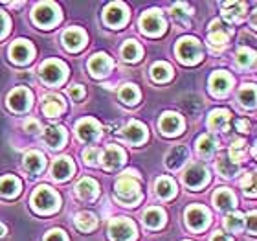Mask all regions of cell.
<instances>
[{
	"mask_svg": "<svg viewBox=\"0 0 257 241\" xmlns=\"http://www.w3.org/2000/svg\"><path fill=\"white\" fill-rule=\"evenodd\" d=\"M244 225H248V232H250V234H255V212H252V214L244 219Z\"/></svg>",
	"mask_w": 257,
	"mask_h": 241,
	"instance_id": "cell-49",
	"label": "cell"
},
{
	"mask_svg": "<svg viewBox=\"0 0 257 241\" xmlns=\"http://www.w3.org/2000/svg\"><path fill=\"white\" fill-rule=\"evenodd\" d=\"M209 175L208 170L202 166V164H191L188 168V172L184 173V182L188 184L189 188L197 190V188H202L204 184H208Z\"/></svg>",
	"mask_w": 257,
	"mask_h": 241,
	"instance_id": "cell-10",
	"label": "cell"
},
{
	"mask_svg": "<svg viewBox=\"0 0 257 241\" xmlns=\"http://www.w3.org/2000/svg\"><path fill=\"white\" fill-rule=\"evenodd\" d=\"M188 6L186 4H175L171 8V13H173V17L177 19L178 22H182V24H189V21H188Z\"/></svg>",
	"mask_w": 257,
	"mask_h": 241,
	"instance_id": "cell-43",
	"label": "cell"
},
{
	"mask_svg": "<svg viewBox=\"0 0 257 241\" xmlns=\"http://www.w3.org/2000/svg\"><path fill=\"white\" fill-rule=\"evenodd\" d=\"M226 230L230 232H241L244 228V215L239 214V212H233V214H228L224 219Z\"/></svg>",
	"mask_w": 257,
	"mask_h": 241,
	"instance_id": "cell-38",
	"label": "cell"
},
{
	"mask_svg": "<svg viewBox=\"0 0 257 241\" xmlns=\"http://www.w3.org/2000/svg\"><path fill=\"white\" fill-rule=\"evenodd\" d=\"M241 186L244 188V193L248 192V195L253 197L255 195V173H248L246 177L241 181Z\"/></svg>",
	"mask_w": 257,
	"mask_h": 241,
	"instance_id": "cell-45",
	"label": "cell"
},
{
	"mask_svg": "<svg viewBox=\"0 0 257 241\" xmlns=\"http://www.w3.org/2000/svg\"><path fill=\"white\" fill-rule=\"evenodd\" d=\"M121 55H123L125 61L134 63V61H138L142 57V48H140V44L136 41H127L123 44V48H121Z\"/></svg>",
	"mask_w": 257,
	"mask_h": 241,
	"instance_id": "cell-37",
	"label": "cell"
},
{
	"mask_svg": "<svg viewBox=\"0 0 257 241\" xmlns=\"http://www.w3.org/2000/svg\"><path fill=\"white\" fill-rule=\"evenodd\" d=\"M21 193V181L17 177H13V175H8V177H4L2 181H0V195L2 197H17Z\"/></svg>",
	"mask_w": 257,
	"mask_h": 241,
	"instance_id": "cell-27",
	"label": "cell"
},
{
	"mask_svg": "<svg viewBox=\"0 0 257 241\" xmlns=\"http://www.w3.org/2000/svg\"><path fill=\"white\" fill-rule=\"evenodd\" d=\"M121 138L133 145L142 144V142H145V138H147V127H145L144 123L136 122V120H134V122H128L127 125L121 129Z\"/></svg>",
	"mask_w": 257,
	"mask_h": 241,
	"instance_id": "cell-11",
	"label": "cell"
},
{
	"mask_svg": "<svg viewBox=\"0 0 257 241\" xmlns=\"http://www.w3.org/2000/svg\"><path fill=\"white\" fill-rule=\"evenodd\" d=\"M253 57H255V54H253L252 50L241 48L237 52V64H239L241 68H246V66L253 64Z\"/></svg>",
	"mask_w": 257,
	"mask_h": 241,
	"instance_id": "cell-42",
	"label": "cell"
},
{
	"mask_svg": "<svg viewBox=\"0 0 257 241\" xmlns=\"http://www.w3.org/2000/svg\"><path fill=\"white\" fill-rule=\"evenodd\" d=\"M182 118L175 113H164L160 118V131L166 136H177L182 131Z\"/></svg>",
	"mask_w": 257,
	"mask_h": 241,
	"instance_id": "cell-15",
	"label": "cell"
},
{
	"mask_svg": "<svg viewBox=\"0 0 257 241\" xmlns=\"http://www.w3.org/2000/svg\"><path fill=\"white\" fill-rule=\"evenodd\" d=\"M144 223H145V226H149V228H160V226H164V223H166V212L162 208H158V206L149 208L144 215Z\"/></svg>",
	"mask_w": 257,
	"mask_h": 241,
	"instance_id": "cell-29",
	"label": "cell"
},
{
	"mask_svg": "<svg viewBox=\"0 0 257 241\" xmlns=\"http://www.w3.org/2000/svg\"><path fill=\"white\" fill-rule=\"evenodd\" d=\"M188 147L186 145H177V147H173L166 156V166L169 170H178V168H182L188 160Z\"/></svg>",
	"mask_w": 257,
	"mask_h": 241,
	"instance_id": "cell-23",
	"label": "cell"
},
{
	"mask_svg": "<svg viewBox=\"0 0 257 241\" xmlns=\"http://www.w3.org/2000/svg\"><path fill=\"white\" fill-rule=\"evenodd\" d=\"M75 133H77V138H79L81 142L90 144V142L99 138L101 127H99V123H97L96 120L85 118V120H79V122H77V125H75Z\"/></svg>",
	"mask_w": 257,
	"mask_h": 241,
	"instance_id": "cell-9",
	"label": "cell"
},
{
	"mask_svg": "<svg viewBox=\"0 0 257 241\" xmlns=\"http://www.w3.org/2000/svg\"><path fill=\"white\" fill-rule=\"evenodd\" d=\"M68 94H70V98H72V100L79 102L81 98L85 96V89H83L81 85H74V87H70V89H68Z\"/></svg>",
	"mask_w": 257,
	"mask_h": 241,
	"instance_id": "cell-47",
	"label": "cell"
},
{
	"mask_svg": "<svg viewBox=\"0 0 257 241\" xmlns=\"http://www.w3.org/2000/svg\"><path fill=\"white\" fill-rule=\"evenodd\" d=\"M228 123H230V111H226V109H215V111L209 113L208 127L211 131H226Z\"/></svg>",
	"mask_w": 257,
	"mask_h": 241,
	"instance_id": "cell-25",
	"label": "cell"
},
{
	"mask_svg": "<svg viewBox=\"0 0 257 241\" xmlns=\"http://www.w3.org/2000/svg\"><path fill=\"white\" fill-rule=\"evenodd\" d=\"M103 19L108 26H123L127 22V8H125L121 2H112L105 8V13H103Z\"/></svg>",
	"mask_w": 257,
	"mask_h": 241,
	"instance_id": "cell-12",
	"label": "cell"
},
{
	"mask_svg": "<svg viewBox=\"0 0 257 241\" xmlns=\"http://www.w3.org/2000/svg\"><path fill=\"white\" fill-rule=\"evenodd\" d=\"M186 223L193 230H204L209 225V212L200 204H193L186 210Z\"/></svg>",
	"mask_w": 257,
	"mask_h": 241,
	"instance_id": "cell-8",
	"label": "cell"
},
{
	"mask_svg": "<svg viewBox=\"0 0 257 241\" xmlns=\"http://www.w3.org/2000/svg\"><path fill=\"white\" fill-rule=\"evenodd\" d=\"M61 21L59 8L54 2H41L33 10V22L41 28H52Z\"/></svg>",
	"mask_w": 257,
	"mask_h": 241,
	"instance_id": "cell-4",
	"label": "cell"
},
{
	"mask_svg": "<svg viewBox=\"0 0 257 241\" xmlns=\"http://www.w3.org/2000/svg\"><path fill=\"white\" fill-rule=\"evenodd\" d=\"M66 64L59 59H52L46 61V63L41 66V77H43L46 83L50 85H59L63 83L64 77H66Z\"/></svg>",
	"mask_w": 257,
	"mask_h": 241,
	"instance_id": "cell-7",
	"label": "cell"
},
{
	"mask_svg": "<svg viewBox=\"0 0 257 241\" xmlns=\"http://www.w3.org/2000/svg\"><path fill=\"white\" fill-rule=\"evenodd\" d=\"M211 241H231V239L226 236L224 232H215L213 237H211Z\"/></svg>",
	"mask_w": 257,
	"mask_h": 241,
	"instance_id": "cell-51",
	"label": "cell"
},
{
	"mask_svg": "<svg viewBox=\"0 0 257 241\" xmlns=\"http://www.w3.org/2000/svg\"><path fill=\"white\" fill-rule=\"evenodd\" d=\"M217 172H219L222 177L230 179L239 172V164H235L233 160H230L228 156H220L219 160H217Z\"/></svg>",
	"mask_w": 257,
	"mask_h": 241,
	"instance_id": "cell-35",
	"label": "cell"
},
{
	"mask_svg": "<svg viewBox=\"0 0 257 241\" xmlns=\"http://www.w3.org/2000/svg\"><path fill=\"white\" fill-rule=\"evenodd\" d=\"M10 55L17 64H26V63H30L33 57V46L28 43V41H17V43L11 46Z\"/></svg>",
	"mask_w": 257,
	"mask_h": 241,
	"instance_id": "cell-18",
	"label": "cell"
},
{
	"mask_svg": "<svg viewBox=\"0 0 257 241\" xmlns=\"http://www.w3.org/2000/svg\"><path fill=\"white\" fill-rule=\"evenodd\" d=\"M74 172H75V166L74 162H72V158H68V156L57 158L54 162V166H52V175H54L55 181H66V179H70L74 175Z\"/></svg>",
	"mask_w": 257,
	"mask_h": 241,
	"instance_id": "cell-20",
	"label": "cell"
},
{
	"mask_svg": "<svg viewBox=\"0 0 257 241\" xmlns=\"http://www.w3.org/2000/svg\"><path fill=\"white\" fill-rule=\"evenodd\" d=\"M213 203L217 204L220 210H231L235 206V195H233L228 188H222V190H217V192H215Z\"/></svg>",
	"mask_w": 257,
	"mask_h": 241,
	"instance_id": "cell-32",
	"label": "cell"
},
{
	"mask_svg": "<svg viewBox=\"0 0 257 241\" xmlns=\"http://www.w3.org/2000/svg\"><path fill=\"white\" fill-rule=\"evenodd\" d=\"M43 140L50 145V147H54V149H59V147H63L64 142H66V133H64L63 127H55V125H50V127H46V131H44Z\"/></svg>",
	"mask_w": 257,
	"mask_h": 241,
	"instance_id": "cell-26",
	"label": "cell"
},
{
	"mask_svg": "<svg viewBox=\"0 0 257 241\" xmlns=\"http://www.w3.org/2000/svg\"><path fill=\"white\" fill-rule=\"evenodd\" d=\"M8 30H10V22H8V17H6L2 11H0V39L6 37Z\"/></svg>",
	"mask_w": 257,
	"mask_h": 241,
	"instance_id": "cell-48",
	"label": "cell"
},
{
	"mask_svg": "<svg viewBox=\"0 0 257 241\" xmlns=\"http://www.w3.org/2000/svg\"><path fill=\"white\" fill-rule=\"evenodd\" d=\"M175 193H177V184L175 181L169 177H160L156 181V195L160 199H171L175 197Z\"/></svg>",
	"mask_w": 257,
	"mask_h": 241,
	"instance_id": "cell-30",
	"label": "cell"
},
{
	"mask_svg": "<svg viewBox=\"0 0 257 241\" xmlns=\"http://www.w3.org/2000/svg\"><path fill=\"white\" fill-rule=\"evenodd\" d=\"M101 160H103V166L107 168V170H118L125 162V153L118 145H108L107 149H105V153L101 155Z\"/></svg>",
	"mask_w": 257,
	"mask_h": 241,
	"instance_id": "cell-19",
	"label": "cell"
},
{
	"mask_svg": "<svg viewBox=\"0 0 257 241\" xmlns=\"http://www.w3.org/2000/svg\"><path fill=\"white\" fill-rule=\"evenodd\" d=\"M119 100H121L125 105H134V103L140 100V91L134 85L121 87V91H119Z\"/></svg>",
	"mask_w": 257,
	"mask_h": 241,
	"instance_id": "cell-40",
	"label": "cell"
},
{
	"mask_svg": "<svg viewBox=\"0 0 257 241\" xmlns=\"http://www.w3.org/2000/svg\"><path fill=\"white\" fill-rule=\"evenodd\" d=\"M108 236L112 241H133L136 237V226L131 219L119 217V219L110 221Z\"/></svg>",
	"mask_w": 257,
	"mask_h": 241,
	"instance_id": "cell-5",
	"label": "cell"
},
{
	"mask_svg": "<svg viewBox=\"0 0 257 241\" xmlns=\"http://www.w3.org/2000/svg\"><path fill=\"white\" fill-rule=\"evenodd\" d=\"M244 151H246V144H244V140H235L233 144L230 145V160H233L235 164L244 158Z\"/></svg>",
	"mask_w": 257,
	"mask_h": 241,
	"instance_id": "cell-41",
	"label": "cell"
},
{
	"mask_svg": "<svg viewBox=\"0 0 257 241\" xmlns=\"http://www.w3.org/2000/svg\"><path fill=\"white\" fill-rule=\"evenodd\" d=\"M231 83H233V79H231L230 74H226V72H215L209 77V91H211L213 96H224L226 92L230 91Z\"/></svg>",
	"mask_w": 257,
	"mask_h": 241,
	"instance_id": "cell-16",
	"label": "cell"
},
{
	"mask_svg": "<svg viewBox=\"0 0 257 241\" xmlns=\"http://www.w3.org/2000/svg\"><path fill=\"white\" fill-rule=\"evenodd\" d=\"M43 168H44L43 153H39V151H30V153L24 156V170H26L28 173L35 175V173L43 172Z\"/></svg>",
	"mask_w": 257,
	"mask_h": 241,
	"instance_id": "cell-28",
	"label": "cell"
},
{
	"mask_svg": "<svg viewBox=\"0 0 257 241\" xmlns=\"http://www.w3.org/2000/svg\"><path fill=\"white\" fill-rule=\"evenodd\" d=\"M32 206L39 214H52L59 208V195L50 186H39L32 195Z\"/></svg>",
	"mask_w": 257,
	"mask_h": 241,
	"instance_id": "cell-2",
	"label": "cell"
},
{
	"mask_svg": "<svg viewBox=\"0 0 257 241\" xmlns=\"http://www.w3.org/2000/svg\"><path fill=\"white\" fill-rule=\"evenodd\" d=\"M208 39H209V43H211V46H219V48H222V46H226L228 39H230V30H226L224 24H222L219 30L209 32Z\"/></svg>",
	"mask_w": 257,
	"mask_h": 241,
	"instance_id": "cell-36",
	"label": "cell"
},
{
	"mask_svg": "<svg viewBox=\"0 0 257 241\" xmlns=\"http://www.w3.org/2000/svg\"><path fill=\"white\" fill-rule=\"evenodd\" d=\"M97 192H99V186H97V182L94 179H81L77 182V186H75V193H77V197L83 199V201H92V199L97 197Z\"/></svg>",
	"mask_w": 257,
	"mask_h": 241,
	"instance_id": "cell-22",
	"label": "cell"
},
{
	"mask_svg": "<svg viewBox=\"0 0 257 241\" xmlns=\"http://www.w3.org/2000/svg\"><path fill=\"white\" fill-rule=\"evenodd\" d=\"M177 57L184 64H197L202 59V46L195 37H182L177 44Z\"/></svg>",
	"mask_w": 257,
	"mask_h": 241,
	"instance_id": "cell-3",
	"label": "cell"
},
{
	"mask_svg": "<svg viewBox=\"0 0 257 241\" xmlns=\"http://www.w3.org/2000/svg\"><path fill=\"white\" fill-rule=\"evenodd\" d=\"M237 129H239V131H241V133H246L248 131V127H250V125H248V122L246 120H237Z\"/></svg>",
	"mask_w": 257,
	"mask_h": 241,
	"instance_id": "cell-52",
	"label": "cell"
},
{
	"mask_svg": "<svg viewBox=\"0 0 257 241\" xmlns=\"http://www.w3.org/2000/svg\"><path fill=\"white\" fill-rule=\"evenodd\" d=\"M66 111V103L61 96L57 94H48L44 96L43 100V113L48 116V118H55V116H61V114Z\"/></svg>",
	"mask_w": 257,
	"mask_h": 241,
	"instance_id": "cell-17",
	"label": "cell"
},
{
	"mask_svg": "<svg viewBox=\"0 0 257 241\" xmlns=\"http://www.w3.org/2000/svg\"><path fill=\"white\" fill-rule=\"evenodd\" d=\"M44 241H68L66 239V234H64L63 230H50L48 234H46V237H44Z\"/></svg>",
	"mask_w": 257,
	"mask_h": 241,
	"instance_id": "cell-46",
	"label": "cell"
},
{
	"mask_svg": "<svg viewBox=\"0 0 257 241\" xmlns=\"http://www.w3.org/2000/svg\"><path fill=\"white\" fill-rule=\"evenodd\" d=\"M8 105H10L15 113H24L32 107V92L21 87V89H15L11 92L10 98H8Z\"/></svg>",
	"mask_w": 257,
	"mask_h": 241,
	"instance_id": "cell-13",
	"label": "cell"
},
{
	"mask_svg": "<svg viewBox=\"0 0 257 241\" xmlns=\"http://www.w3.org/2000/svg\"><path fill=\"white\" fill-rule=\"evenodd\" d=\"M24 129H26L28 133H37V131H39V122H37V120H33V118L26 120V123H24Z\"/></svg>",
	"mask_w": 257,
	"mask_h": 241,
	"instance_id": "cell-50",
	"label": "cell"
},
{
	"mask_svg": "<svg viewBox=\"0 0 257 241\" xmlns=\"http://www.w3.org/2000/svg\"><path fill=\"white\" fill-rule=\"evenodd\" d=\"M239 102L241 105L248 109H253L255 107V87L253 85H244L239 92Z\"/></svg>",
	"mask_w": 257,
	"mask_h": 241,
	"instance_id": "cell-39",
	"label": "cell"
},
{
	"mask_svg": "<svg viewBox=\"0 0 257 241\" xmlns=\"http://www.w3.org/2000/svg\"><path fill=\"white\" fill-rule=\"evenodd\" d=\"M83 158L88 166H96L97 160L101 158V151L97 149V147H86L85 153H83Z\"/></svg>",
	"mask_w": 257,
	"mask_h": 241,
	"instance_id": "cell-44",
	"label": "cell"
},
{
	"mask_svg": "<svg viewBox=\"0 0 257 241\" xmlns=\"http://www.w3.org/2000/svg\"><path fill=\"white\" fill-rule=\"evenodd\" d=\"M112 66V61L107 54H96L88 61V70L94 77H103V75L108 74V70Z\"/></svg>",
	"mask_w": 257,
	"mask_h": 241,
	"instance_id": "cell-21",
	"label": "cell"
},
{
	"mask_svg": "<svg viewBox=\"0 0 257 241\" xmlns=\"http://www.w3.org/2000/svg\"><path fill=\"white\" fill-rule=\"evenodd\" d=\"M6 236V226L0 223V237H4Z\"/></svg>",
	"mask_w": 257,
	"mask_h": 241,
	"instance_id": "cell-53",
	"label": "cell"
},
{
	"mask_svg": "<svg viewBox=\"0 0 257 241\" xmlns=\"http://www.w3.org/2000/svg\"><path fill=\"white\" fill-rule=\"evenodd\" d=\"M63 43L64 48L70 50V52H79L86 44V35L79 28H70L63 33Z\"/></svg>",
	"mask_w": 257,
	"mask_h": 241,
	"instance_id": "cell-14",
	"label": "cell"
},
{
	"mask_svg": "<svg viewBox=\"0 0 257 241\" xmlns=\"http://www.w3.org/2000/svg\"><path fill=\"white\" fill-rule=\"evenodd\" d=\"M74 221H75V226H77L81 232H90V230H94L97 225L96 215L90 214V212H79V214L75 215Z\"/></svg>",
	"mask_w": 257,
	"mask_h": 241,
	"instance_id": "cell-33",
	"label": "cell"
},
{
	"mask_svg": "<svg viewBox=\"0 0 257 241\" xmlns=\"http://www.w3.org/2000/svg\"><path fill=\"white\" fill-rule=\"evenodd\" d=\"M136 172H125L116 182V197L119 203L134 206L142 199V190H140V181L136 177Z\"/></svg>",
	"mask_w": 257,
	"mask_h": 241,
	"instance_id": "cell-1",
	"label": "cell"
},
{
	"mask_svg": "<svg viewBox=\"0 0 257 241\" xmlns=\"http://www.w3.org/2000/svg\"><path fill=\"white\" fill-rule=\"evenodd\" d=\"M217 149H219V142H217V138H215L213 134H202L197 140V151L202 156H209Z\"/></svg>",
	"mask_w": 257,
	"mask_h": 241,
	"instance_id": "cell-31",
	"label": "cell"
},
{
	"mask_svg": "<svg viewBox=\"0 0 257 241\" xmlns=\"http://www.w3.org/2000/svg\"><path fill=\"white\" fill-rule=\"evenodd\" d=\"M140 28H142V32H145L151 37L162 35V33L166 32V21L162 17V11L151 10L147 13H144L142 19H140Z\"/></svg>",
	"mask_w": 257,
	"mask_h": 241,
	"instance_id": "cell-6",
	"label": "cell"
},
{
	"mask_svg": "<svg viewBox=\"0 0 257 241\" xmlns=\"http://www.w3.org/2000/svg\"><path fill=\"white\" fill-rule=\"evenodd\" d=\"M222 15L230 22L242 21L246 17V4L244 2H226L222 4Z\"/></svg>",
	"mask_w": 257,
	"mask_h": 241,
	"instance_id": "cell-24",
	"label": "cell"
},
{
	"mask_svg": "<svg viewBox=\"0 0 257 241\" xmlns=\"http://www.w3.org/2000/svg\"><path fill=\"white\" fill-rule=\"evenodd\" d=\"M151 77L158 83L169 81L173 77V68L167 63H155L151 66Z\"/></svg>",
	"mask_w": 257,
	"mask_h": 241,
	"instance_id": "cell-34",
	"label": "cell"
}]
</instances>
